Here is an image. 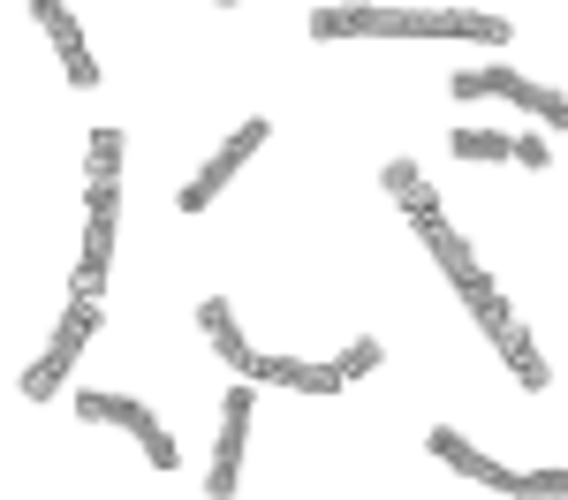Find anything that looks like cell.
<instances>
[{
    "mask_svg": "<svg viewBox=\"0 0 568 500\" xmlns=\"http://www.w3.org/2000/svg\"><path fill=\"white\" fill-rule=\"evenodd\" d=\"M311 39H478V45H508L500 16L478 8H318L311 16Z\"/></svg>",
    "mask_w": 568,
    "mask_h": 500,
    "instance_id": "6da1fadb",
    "label": "cell"
},
{
    "mask_svg": "<svg viewBox=\"0 0 568 500\" xmlns=\"http://www.w3.org/2000/svg\"><path fill=\"white\" fill-rule=\"evenodd\" d=\"M387 197L402 205V213H409V221H417V235H425V251L439 258V273H447L455 288H470V280L485 273L478 258H470V243H463V235L447 227V213H439V197H433V182L417 175L409 160H394V167H387Z\"/></svg>",
    "mask_w": 568,
    "mask_h": 500,
    "instance_id": "7a4b0ae2",
    "label": "cell"
},
{
    "mask_svg": "<svg viewBox=\"0 0 568 500\" xmlns=\"http://www.w3.org/2000/svg\"><path fill=\"white\" fill-rule=\"evenodd\" d=\"M433 455L447 470H463V478H478L485 493H516V500H568V470H508V462H493L485 448H470L463 432H433Z\"/></svg>",
    "mask_w": 568,
    "mask_h": 500,
    "instance_id": "3957f363",
    "label": "cell"
},
{
    "mask_svg": "<svg viewBox=\"0 0 568 500\" xmlns=\"http://www.w3.org/2000/svg\"><path fill=\"white\" fill-rule=\"evenodd\" d=\"M455 99H478V91H493V99H508V106H524V114H538L546 130H568V99L546 84H530L524 69H455Z\"/></svg>",
    "mask_w": 568,
    "mask_h": 500,
    "instance_id": "277c9868",
    "label": "cell"
},
{
    "mask_svg": "<svg viewBox=\"0 0 568 500\" xmlns=\"http://www.w3.org/2000/svg\"><path fill=\"white\" fill-rule=\"evenodd\" d=\"M91 326H99V312H91V296H77L69 288V312H61V334L45 341V357L23 371V395L31 402H45V395H61V379H69V364H77V349L91 341Z\"/></svg>",
    "mask_w": 568,
    "mask_h": 500,
    "instance_id": "5b68a950",
    "label": "cell"
},
{
    "mask_svg": "<svg viewBox=\"0 0 568 500\" xmlns=\"http://www.w3.org/2000/svg\"><path fill=\"white\" fill-rule=\"evenodd\" d=\"M77 417L84 425H122V432H136V448H144L152 470H175V440L160 432V417L136 402V395H77Z\"/></svg>",
    "mask_w": 568,
    "mask_h": 500,
    "instance_id": "8992f818",
    "label": "cell"
},
{
    "mask_svg": "<svg viewBox=\"0 0 568 500\" xmlns=\"http://www.w3.org/2000/svg\"><path fill=\"white\" fill-rule=\"evenodd\" d=\"M265 130H273V122H243V130L227 136V144H220L213 160H205V167L190 175V190H182V213H205V205H213L220 190H227V175H235V167H243V160H251V152L265 144Z\"/></svg>",
    "mask_w": 568,
    "mask_h": 500,
    "instance_id": "52a82bcc",
    "label": "cell"
},
{
    "mask_svg": "<svg viewBox=\"0 0 568 500\" xmlns=\"http://www.w3.org/2000/svg\"><path fill=\"white\" fill-rule=\"evenodd\" d=\"M243 432H251V387H227V402H220L213 478H205V493H213V500H227V493H235V470H243Z\"/></svg>",
    "mask_w": 568,
    "mask_h": 500,
    "instance_id": "ba28073f",
    "label": "cell"
},
{
    "mask_svg": "<svg viewBox=\"0 0 568 500\" xmlns=\"http://www.w3.org/2000/svg\"><path fill=\"white\" fill-rule=\"evenodd\" d=\"M31 16L45 23V39H53V53H61V69H69V84H77V91H91V84H99V61H91L84 31L69 23V8H61V0H31Z\"/></svg>",
    "mask_w": 568,
    "mask_h": 500,
    "instance_id": "9c48e42d",
    "label": "cell"
},
{
    "mask_svg": "<svg viewBox=\"0 0 568 500\" xmlns=\"http://www.w3.org/2000/svg\"><path fill=\"white\" fill-rule=\"evenodd\" d=\"M122 205V130H91V221H114Z\"/></svg>",
    "mask_w": 568,
    "mask_h": 500,
    "instance_id": "30bf717a",
    "label": "cell"
},
{
    "mask_svg": "<svg viewBox=\"0 0 568 500\" xmlns=\"http://www.w3.org/2000/svg\"><path fill=\"white\" fill-rule=\"evenodd\" d=\"M197 326H205V341L227 357V371H243V379L258 371V349L243 341V326H235V312H227V296H205V304H197Z\"/></svg>",
    "mask_w": 568,
    "mask_h": 500,
    "instance_id": "8fae6325",
    "label": "cell"
},
{
    "mask_svg": "<svg viewBox=\"0 0 568 500\" xmlns=\"http://www.w3.org/2000/svg\"><path fill=\"white\" fill-rule=\"evenodd\" d=\"M493 349L508 357V371L524 379L530 395H538V387L554 379V371H546V357H538V341H530V334H524V318H516V312H508V318H500V326H493Z\"/></svg>",
    "mask_w": 568,
    "mask_h": 500,
    "instance_id": "7c38bea8",
    "label": "cell"
},
{
    "mask_svg": "<svg viewBox=\"0 0 568 500\" xmlns=\"http://www.w3.org/2000/svg\"><path fill=\"white\" fill-rule=\"evenodd\" d=\"M251 379H273V387H296V395H334L342 387V371L334 364H304V357H258Z\"/></svg>",
    "mask_w": 568,
    "mask_h": 500,
    "instance_id": "4fadbf2b",
    "label": "cell"
},
{
    "mask_svg": "<svg viewBox=\"0 0 568 500\" xmlns=\"http://www.w3.org/2000/svg\"><path fill=\"white\" fill-rule=\"evenodd\" d=\"M106 266H114V221H84V258H77V296H99L106 288Z\"/></svg>",
    "mask_w": 568,
    "mask_h": 500,
    "instance_id": "5bb4252c",
    "label": "cell"
},
{
    "mask_svg": "<svg viewBox=\"0 0 568 500\" xmlns=\"http://www.w3.org/2000/svg\"><path fill=\"white\" fill-rule=\"evenodd\" d=\"M455 160H516V136H493V130H455Z\"/></svg>",
    "mask_w": 568,
    "mask_h": 500,
    "instance_id": "9a60e30c",
    "label": "cell"
},
{
    "mask_svg": "<svg viewBox=\"0 0 568 500\" xmlns=\"http://www.w3.org/2000/svg\"><path fill=\"white\" fill-rule=\"evenodd\" d=\"M387 357V349H379V341H372V334H356L349 349H342V357H334V371H342V379H364V371H372V364Z\"/></svg>",
    "mask_w": 568,
    "mask_h": 500,
    "instance_id": "2e32d148",
    "label": "cell"
},
{
    "mask_svg": "<svg viewBox=\"0 0 568 500\" xmlns=\"http://www.w3.org/2000/svg\"><path fill=\"white\" fill-rule=\"evenodd\" d=\"M516 160H524V167H546L554 152H546V136H516Z\"/></svg>",
    "mask_w": 568,
    "mask_h": 500,
    "instance_id": "e0dca14e",
    "label": "cell"
},
{
    "mask_svg": "<svg viewBox=\"0 0 568 500\" xmlns=\"http://www.w3.org/2000/svg\"><path fill=\"white\" fill-rule=\"evenodd\" d=\"M220 8H235V0H220Z\"/></svg>",
    "mask_w": 568,
    "mask_h": 500,
    "instance_id": "ac0fdd59",
    "label": "cell"
}]
</instances>
